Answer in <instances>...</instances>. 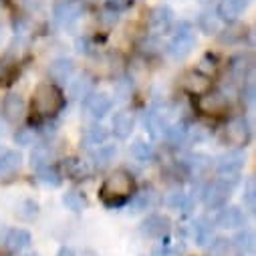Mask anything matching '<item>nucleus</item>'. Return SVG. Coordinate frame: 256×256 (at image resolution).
Listing matches in <instances>:
<instances>
[{"label":"nucleus","instance_id":"obj_1","mask_svg":"<svg viewBox=\"0 0 256 256\" xmlns=\"http://www.w3.org/2000/svg\"><path fill=\"white\" fill-rule=\"evenodd\" d=\"M132 192H134V178L127 172L119 170L103 182L101 198L107 206H121L127 198H132Z\"/></svg>","mask_w":256,"mask_h":256},{"label":"nucleus","instance_id":"obj_2","mask_svg":"<svg viewBox=\"0 0 256 256\" xmlns=\"http://www.w3.org/2000/svg\"><path fill=\"white\" fill-rule=\"evenodd\" d=\"M62 105H65V99H62V93L58 91L56 85L52 83H40L36 89H34V95H32V109L42 115V117H52L56 115Z\"/></svg>","mask_w":256,"mask_h":256},{"label":"nucleus","instance_id":"obj_3","mask_svg":"<svg viewBox=\"0 0 256 256\" xmlns=\"http://www.w3.org/2000/svg\"><path fill=\"white\" fill-rule=\"evenodd\" d=\"M196 44H198L196 30L192 28V24L182 22V24L178 26V30L174 32V36H172V40H170L168 50H170V54H172L174 58H178V60H180V58L190 56V54H192V50L196 48Z\"/></svg>","mask_w":256,"mask_h":256},{"label":"nucleus","instance_id":"obj_4","mask_svg":"<svg viewBox=\"0 0 256 256\" xmlns=\"http://www.w3.org/2000/svg\"><path fill=\"white\" fill-rule=\"evenodd\" d=\"M244 164H246V154H244L240 148H236V150H230V152H226V154H222V156L218 158V162H216V172L220 174L222 180H228V178L234 180V178H238V174L242 172Z\"/></svg>","mask_w":256,"mask_h":256},{"label":"nucleus","instance_id":"obj_5","mask_svg":"<svg viewBox=\"0 0 256 256\" xmlns=\"http://www.w3.org/2000/svg\"><path fill=\"white\" fill-rule=\"evenodd\" d=\"M232 196V184H228V180H214L210 182L204 192H202V200L208 208H222L226 206V202Z\"/></svg>","mask_w":256,"mask_h":256},{"label":"nucleus","instance_id":"obj_6","mask_svg":"<svg viewBox=\"0 0 256 256\" xmlns=\"http://www.w3.org/2000/svg\"><path fill=\"white\" fill-rule=\"evenodd\" d=\"M54 22L62 28L73 26L83 16V0H60L52 10Z\"/></svg>","mask_w":256,"mask_h":256},{"label":"nucleus","instance_id":"obj_7","mask_svg":"<svg viewBox=\"0 0 256 256\" xmlns=\"http://www.w3.org/2000/svg\"><path fill=\"white\" fill-rule=\"evenodd\" d=\"M172 230V220L164 214H150L144 218V222L140 224V232L142 236L146 238H152V240H158V238H164L168 236Z\"/></svg>","mask_w":256,"mask_h":256},{"label":"nucleus","instance_id":"obj_8","mask_svg":"<svg viewBox=\"0 0 256 256\" xmlns=\"http://www.w3.org/2000/svg\"><path fill=\"white\" fill-rule=\"evenodd\" d=\"M224 140H226V144H230L234 148H242V146L248 144L250 127H248L244 117H234V119L228 121L226 130H224Z\"/></svg>","mask_w":256,"mask_h":256},{"label":"nucleus","instance_id":"obj_9","mask_svg":"<svg viewBox=\"0 0 256 256\" xmlns=\"http://www.w3.org/2000/svg\"><path fill=\"white\" fill-rule=\"evenodd\" d=\"M230 101L222 91H206L198 99V109L206 115H220L228 109Z\"/></svg>","mask_w":256,"mask_h":256},{"label":"nucleus","instance_id":"obj_10","mask_svg":"<svg viewBox=\"0 0 256 256\" xmlns=\"http://www.w3.org/2000/svg\"><path fill=\"white\" fill-rule=\"evenodd\" d=\"M174 26V10L166 4L156 6L150 12V28L154 34H168Z\"/></svg>","mask_w":256,"mask_h":256},{"label":"nucleus","instance_id":"obj_11","mask_svg":"<svg viewBox=\"0 0 256 256\" xmlns=\"http://www.w3.org/2000/svg\"><path fill=\"white\" fill-rule=\"evenodd\" d=\"M2 117L8 121V123H18L24 113H26V103H24V97L20 93H8L2 101Z\"/></svg>","mask_w":256,"mask_h":256},{"label":"nucleus","instance_id":"obj_12","mask_svg":"<svg viewBox=\"0 0 256 256\" xmlns=\"http://www.w3.org/2000/svg\"><path fill=\"white\" fill-rule=\"evenodd\" d=\"M83 105H85V111L93 119H103L113 109V101L105 93H89L85 97V103Z\"/></svg>","mask_w":256,"mask_h":256},{"label":"nucleus","instance_id":"obj_13","mask_svg":"<svg viewBox=\"0 0 256 256\" xmlns=\"http://www.w3.org/2000/svg\"><path fill=\"white\" fill-rule=\"evenodd\" d=\"M144 125H146L148 134H150L154 140H158V138H164V134H166V130H168L170 123H168V115L164 113V109L154 107V109H150V111L146 113Z\"/></svg>","mask_w":256,"mask_h":256},{"label":"nucleus","instance_id":"obj_14","mask_svg":"<svg viewBox=\"0 0 256 256\" xmlns=\"http://www.w3.org/2000/svg\"><path fill=\"white\" fill-rule=\"evenodd\" d=\"M216 224L226 230H236L246 224V216L238 206H222V210L216 216Z\"/></svg>","mask_w":256,"mask_h":256},{"label":"nucleus","instance_id":"obj_15","mask_svg":"<svg viewBox=\"0 0 256 256\" xmlns=\"http://www.w3.org/2000/svg\"><path fill=\"white\" fill-rule=\"evenodd\" d=\"M20 164H22L20 152L0 146V180L14 176L20 170Z\"/></svg>","mask_w":256,"mask_h":256},{"label":"nucleus","instance_id":"obj_16","mask_svg":"<svg viewBox=\"0 0 256 256\" xmlns=\"http://www.w3.org/2000/svg\"><path fill=\"white\" fill-rule=\"evenodd\" d=\"M30 242H32V236H30V232L24 230V228H10V230L6 232V236H4V246H6V250L12 252V254L22 252L24 248L30 246Z\"/></svg>","mask_w":256,"mask_h":256},{"label":"nucleus","instance_id":"obj_17","mask_svg":"<svg viewBox=\"0 0 256 256\" xmlns=\"http://www.w3.org/2000/svg\"><path fill=\"white\" fill-rule=\"evenodd\" d=\"M248 6V0H218V8L216 14L220 20L234 22Z\"/></svg>","mask_w":256,"mask_h":256},{"label":"nucleus","instance_id":"obj_18","mask_svg":"<svg viewBox=\"0 0 256 256\" xmlns=\"http://www.w3.org/2000/svg\"><path fill=\"white\" fill-rule=\"evenodd\" d=\"M48 75L56 83H69L71 77L75 75V62L71 58H54L48 67Z\"/></svg>","mask_w":256,"mask_h":256},{"label":"nucleus","instance_id":"obj_19","mask_svg":"<svg viewBox=\"0 0 256 256\" xmlns=\"http://www.w3.org/2000/svg\"><path fill=\"white\" fill-rule=\"evenodd\" d=\"M113 134L119 138V140H127L132 134H134V127H136V117H134V113L132 111H127V109H123V111H119V113H115V117H113Z\"/></svg>","mask_w":256,"mask_h":256},{"label":"nucleus","instance_id":"obj_20","mask_svg":"<svg viewBox=\"0 0 256 256\" xmlns=\"http://www.w3.org/2000/svg\"><path fill=\"white\" fill-rule=\"evenodd\" d=\"M184 85L190 93H196V95H202L210 89V81L206 75H202L200 71L198 73H188L186 79H184Z\"/></svg>","mask_w":256,"mask_h":256},{"label":"nucleus","instance_id":"obj_21","mask_svg":"<svg viewBox=\"0 0 256 256\" xmlns=\"http://www.w3.org/2000/svg\"><path fill=\"white\" fill-rule=\"evenodd\" d=\"M52 160H54V152H52L50 146H36L30 154V164L36 170H42V168L50 166Z\"/></svg>","mask_w":256,"mask_h":256},{"label":"nucleus","instance_id":"obj_22","mask_svg":"<svg viewBox=\"0 0 256 256\" xmlns=\"http://www.w3.org/2000/svg\"><path fill=\"white\" fill-rule=\"evenodd\" d=\"M166 140L170 142V144H174V146H180V144H184L190 136H192V130L186 125V123H176V125H168V130H166Z\"/></svg>","mask_w":256,"mask_h":256},{"label":"nucleus","instance_id":"obj_23","mask_svg":"<svg viewBox=\"0 0 256 256\" xmlns=\"http://www.w3.org/2000/svg\"><path fill=\"white\" fill-rule=\"evenodd\" d=\"M212 224L206 218H198L194 222V240L198 246H206L212 242Z\"/></svg>","mask_w":256,"mask_h":256},{"label":"nucleus","instance_id":"obj_24","mask_svg":"<svg viewBox=\"0 0 256 256\" xmlns=\"http://www.w3.org/2000/svg\"><path fill=\"white\" fill-rule=\"evenodd\" d=\"M62 204H65L67 210L79 214V212H83L87 208V198L81 194V192L71 190V192H67V194H62Z\"/></svg>","mask_w":256,"mask_h":256},{"label":"nucleus","instance_id":"obj_25","mask_svg":"<svg viewBox=\"0 0 256 256\" xmlns=\"http://www.w3.org/2000/svg\"><path fill=\"white\" fill-rule=\"evenodd\" d=\"M220 26H222V20L218 18L216 12H202L200 18H198V28L204 34H218Z\"/></svg>","mask_w":256,"mask_h":256},{"label":"nucleus","instance_id":"obj_26","mask_svg":"<svg viewBox=\"0 0 256 256\" xmlns=\"http://www.w3.org/2000/svg\"><path fill=\"white\" fill-rule=\"evenodd\" d=\"M115 156H117V146H111V144L99 146V148L93 152V164H95L97 168H105V166H109V164L115 160Z\"/></svg>","mask_w":256,"mask_h":256},{"label":"nucleus","instance_id":"obj_27","mask_svg":"<svg viewBox=\"0 0 256 256\" xmlns=\"http://www.w3.org/2000/svg\"><path fill=\"white\" fill-rule=\"evenodd\" d=\"M188 170L194 174V176H202L210 170V158L204 156V154H194V156H190L188 158Z\"/></svg>","mask_w":256,"mask_h":256},{"label":"nucleus","instance_id":"obj_28","mask_svg":"<svg viewBox=\"0 0 256 256\" xmlns=\"http://www.w3.org/2000/svg\"><path fill=\"white\" fill-rule=\"evenodd\" d=\"M69 91L73 97H87L91 93V77L89 75H79L75 81H69Z\"/></svg>","mask_w":256,"mask_h":256},{"label":"nucleus","instance_id":"obj_29","mask_svg":"<svg viewBox=\"0 0 256 256\" xmlns=\"http://www.w3.org/2000/svg\"><path fill=\"white\" fill-rule=\"evenodd\" d=\"M130 154H132V158L138 160V162H148V160L154 158V148H152V144H146L144 140H138V142H134V146L130 148Z\"/></svg>","mask_w":256,"mask_h":256},{"label":"nucleus","instance_id":"obj_30","mask_svg":"<svg viewBox=\"0 0 256 256\" xmlns=\"http://www.w3.org/2000/svg\"><path fill=\"white\" fill-rule=\"evenodd\" d=\"M16 216H20L22 220H32L38 216V202L36 200H20L18 206H16Z\"/></svg>","mask_w":256,"mask_h":256},{"label":"nucleus","instance_id":"obj_31","mask_svg":"<svg viewBox=\"0 0 256 256\" xmlns=\"http://www.w3.org/2000/svg\"><path fill=\"white\" fill-rule=\"evenodd\" d=\"M234 244H236V248H240L244 254H252V252H254V232L248 230V228H244L242 232L236 234Z\"/></svg>","mask_w":256,"mask_h":256},{"label":"nucleus","instance_id":"obj_32","mask_svg":"<svg viewBox=\"0 0 256 256\" xmlns=\"http://www.w3.org/2000/svg\"><path fill=\"white\" fill-rule=\"evenodd\" d=\"M85 140H87L89 144H93V146H101V144L107 140V130H105L103 125L95 123V125L87 127V132H85Z\"/></svg>","mask_w":256,"mask_h":256},{"label":"nucleus","instance_id":"obj_33","mask_svg":"<svg viewBox=\"0 0 256 256\" xmlns=\"http://www.w3.org/2000/svg\"><path fill=\"white\" fill-rule=\"evenodd\" d=\"M208 256H232V240L216 238L208 250Z\"/></svg>","mask_w":256,"mask_h":256},{"label":"nucleus","instance_id":"obj_34","mask_svg":"<svg viewBox=\"0 0 256 256\" xmlns=\"http://www.w3.org/2000/svg\"><path fill=\"white\" fill-rule=\"evenodd\" d=\"M38 180H40V184L50 186V188H56V186H60V182H62V180H60V174H58L54 168H50V166L38 170Z\"/></svg>","mask_w":256,"mask_h":256},{"label":"nucleus","instance_id":"obj_35","mask_svg":"<svg viewBox=\"0 0 256 256\" xmlns=\"http://www.w3.org/2000/svg\"><path fill=\"white\" fill-rule=\"evenodd\" d=\"M152 206V192H142V194H136L132 198V204H130V210L132 212H144Z\"/></svg>","mask_w":256,"mask_h":256},{"label":"nucleus","instance_id":"obj_36","mask_svg":"<svg viewBox=\"0 0 256 256\" xmlns=\"http://www.w3.org/2000/svg\"><path fill=\"white\" fill-rule=\"evenodd\" d=\"M244 204H246L248 212H250V214H254V210H256V184H254V178H250V180H248V184H246Z\"/></svg>","mask_w":256,"mask_h":256},{"label":"nucleus","instance_id":"obj_37","mask_svg":"<svg viewBox=\"0 0 256 256\" xmlns=\"http://www.w3.org/2000/svg\"><path fill=\"white\" fill-rule=\"evenodd\" d=\"M168 204L176 210H190L192 206V200L188 198V194H182V192H178V194H172V198L168 200Z\"/></svg>","mask_w":256,"mask_h":256},{"label":"nucleus","instance_id":"obj_38","mask_svg":"<svg viewBox=\"0 0 256 256\" xmlns=\"http://www.w3.org/2000/svg\"><path fill=\"white\" fill-rule=\"evenodd\" d=\"M232 75L236 77V79H246V69H250V65H246V58L244 56H236L234 60H232Z\"/></svg>","mask_w":256,"mask_h":256},{"label":"nucleus","instance_id":"obj_39","mask_svg":"<svg viewBox=\"0 0 256 256\" xmlns=\"http://www.w3.org/2000/svg\"><path fill=\"white\" fill-rule=\"evenodd\" d=\"M14 140L18 146H34V132L32 130H20L14 136Z\"/></svg>","mask_w":256,"mask_h":256},{"label":"nucleus","instance_id":"obj_40","mask_svg":"<svg viewBox=\"0 0 256 256\" xmlns=\"http://www.w3.org/2000/svg\"><path fill=\"white\" fill-rule=\"evenodd\" d=\"M216 62H218V60H216V56H212V54H206V56L200 60V73H202V71L214 73V71H216V67H218Z\"/></svg>","mask_w":256,"mask_h":256},{"label":"nucleus","instance_id":"obj_41","mask_svg":"<svg viewBox=\"0 0 256 256\" xmlns=\"http://www.w3.org/2000/svg\"><path fill=\"white\" fill-rule=\"evenodd\" d=\"M242 95H244V99H246L248 105L254 103V81H252V75L244 81V93H242Z\"/></svg>","mask_w":256,"mask_h":256},{"label":"nucleus","instance_id":"obj_42","mask_svg":"<svg viewBox=\"0 0 256 256\" xmlns=\"http://www.w3.org/2000/svg\"><path fill=\"white\" fill-rule=\"evenodd\" d=\"M178 254H180V246L172 248L170 244H164V246H160L152 256H178Z\"/></svg>","mask_w":256,"mask_h":256},{"label":"nucleus","instance_id":"obj_43","mask_svg":"<svg viewBox=\"0 0 256 256\" xmlns=\"http://www.w3.org/2000/svg\"><path fill=\"white\" fill-rule=\"evenodd\" d=\"M115 95H117V99H127L132 95V87H123V81H117L115 83Z\"/></svg>","mask_w":256,"mask_h":256},{"label":"nucleus","instance_id":"obj_44","mask_svg":"<svg viewBox=\"0 0 256 256\" xmlns=\"http://www.w3.org/2000/svg\"><path fill=\"white\" fill-rule=\"evenodd\" d=\"M56 256H75V252H73L71 248H67V246H62V248L56 252Z\"/></svg>","mask_w":256,"mask_h":256},{"label":"nucleus","instance_id":"obj_45","mask_svg":"<svg viewBox=\"0 0 256 256\" xmlns=\"http://www.w3.org/2000/svg\"><path fill=\"white\" fill-rule=\"evenodd\" d=\"M198 2H200V4H210L212 0H198Z\"/></svg>","mask_w":256,"mask_h":256},{"label":"nucleus","instance_id":"obj_46","mask_svg":"<svg viewBox=\"0 0 256 256\" xmlns=\"http://www.w3.org/2000/svg\"><path fill=\"white\" fill-rule=\"evenodd\" d=\"M30 256H38V254H30Z\"/></svg>","mask_w":256,"mask_h":256}]
</instances>
